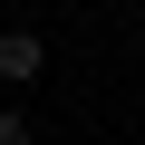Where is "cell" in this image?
I'll use <instances>...</instances> for the list:
<instances>
[{"label":"cell","mask_w":145,"mask_h":145,"mask_svg":"<svg viewBox=\"0 0 145 145\" xmlns=\"http://www.w3.org/2000/svg\"><path fill=\"white\" fill-rule=\"evenodd\" d=\"M29 78H48V39L39 29H0V87H29Z\"/></svg>","instance_id":"obj_1"},{"label":"cell","mask_w":145,"mask_h":145,"mask_svg":"<svg viewBox=\"0 0 145 145\" xmlns=\"http://www.w3.org/2000/svg\"><path fill=\"white\" fill-rule=\"evenodd\" d=\"M0 145H39V135H29V116H20V106H0Z\"/></svg>","instance_id":"obj_2"}]
</instances>
